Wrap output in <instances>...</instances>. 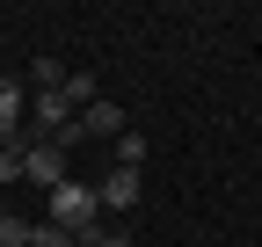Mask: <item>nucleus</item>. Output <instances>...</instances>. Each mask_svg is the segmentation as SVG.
Wrapping results in <instances>:
<instances>
[{"label": "nucleus", "instance_id": "f257e3e1", "mask_svg": "<svg viewBox=\"0 0 262 247\" xmlns=\"http://www.w3.org/2000/svg\"><path fill=\"white\" fill-rule=\"evenodd\" d=\"M44 218L66 226L80 247H88V240H102V204H95V189H88V182H73V175H66L58 189H44Z\"/></svg>", "mask_w": 262, "mask_h": 247}, {"label": "nucleus", "instance_id": "f03ea898", "mask_svg": "<svg viewBox=\"0 0 262 247\" xmlns=\"http://www.w3.org/2000/svg\"><path fill=\"white\" fill-rule=\"evenodd\" d=\"M22 182H37V189H58V182H66V145L29 138V145H22Z\"/></svg>", "mask_w": 262, "mask_h": 247}, {"label": "nucleus", "instance_id": "7ed1b4c3", "mask_svg": "<svg viewBox=\"0 0 262 247\" xmlns=\"http://www.w3.org/2000/svg\"><path fill=\"white\" fill-rule=\"evenodd\" d=\"M139 175H131V167H110L102 182H95V204H102V211H139Z\"/></svg>", "mask_w": 262, "mask_h": 247}, {"label": "nucleus", "instance_id": "20e7f679", "mask_svg": "<svg viewBox=\"0 0 262 247\" xmlns=\"http://www.w3.org/2000/svg\"><path fill=\"white\" fill-rule=\"evenodd\" d=\"M131 124H124V109L110 102V95H95L88 109H80V138H124Z\"/></svg>", "mask_w": 262, "mask_h": 247}, {"label": "nucleus", "instance_id": "39448f33", "mask_svg": "<svg viewBox=\"0 0 262 247\" xmlns=\"http://www.w3.org/2000/svg\"><path fill=\"white\" fill-rule=\"evenodd\" d=\"M29 116H37V124H44V131L58 138V131H66V124H73L80 109H73V102H66V87H51V95H29Z\"/></svg>", "mask_w": 262, "mask_h": 247}, {"label": "nucleus", "instance_id": "423d86ee", "mask_svg": "<svg viewBox=\"0 0 262 247\" xmlns=\"http://www.w3.org/2000/svg\"><path fill=\"white\" fill-rule=\"evenodd\" d=\"M22 109H29V95L15 80H0V138H15V124H22Z\"/></svg>", "mask_w": 262, "mask_h": 247}, {"label": "nucleus", "instance_id": "0eeeda50", "mask_svg": "<svg viewBox=\"0 0 262 247\" xmlns=\"http://www.w3.org/2000/svg\"><path fill=\"white\" fill-rule=\"evenodd\" d=\"M29 87H37V95H51V87H66V66H58V58H37V66H29Z\"/></svg>", "mask_w": 262, "mask_h": 247}, {"label": "nucleus", "instance_id": "6e6552de", "mask_svg": "<svg viewBox=\"0 0 262 247\" xmlns=\"http://www.w3.org/2000/svg\"><path fill=\"white\" fill-rule=\"evenodd\" d=\"M117 167H131V175L146 167V138H139V131H124V138H117Z\"/></svg>", "mask_w": 262, "mask_h": 247}, {"label": "nucleus", "instance_id": "1a4fd4ad", "mask_svg": "<svg viewBox=\"0 0 262 247\" xmlns=\"http://www.w3.org/2000/svg\"><path fill=\"white\" fill-rule=\"evenodd\" d=\"M0 247H29V218L22 211H0Z\"/></svg>", "mask_w": 262, "mask_h": 247}, {"label": "nucleus", "instance_id": "9d476101", "mask_svg": "<svg viewBox=\"0 0 262 247\" xmlns=\"http://www.w3.org/2000/svg\"><path fill=\"white\" fill-rule=\"evenodd\" d=\"M29 247H80V240L66 233V226H51V218H44V226H29Z\"/></svg>", "mask_w": 262, "mask_h": 247}, {"label": "nucleus", "instance_id": "9b49d317", "mask_svg": "<svg viewBox=\"0 0 262 247\" xmlns=\"http://www.w3.org/2000/svg\"><path fill=\"white\" fill-rule=\"evenodd\" d=\"M95 95H102V87H95V80H88V73H66V102H73V109H88V102H95Z\"/></svg>", "mask_w": 262, "mask_h": 247}, {"label": "nucleus", "instance_id": "f8f14e48", "mask_svg": "<svg viewBox=\"0 0 262 247\" xmlns=\"http://www.w3.org/2000/svg\"><path fill=\"white\" fill-rule=\"evenodd\" d=\"M0 182H22V145H15V138L0 145Z\"/></svg>", "mask_w": 262, "mask_h": 247}, {"label": "nucleus", "instance_id": "ddd939ff", "mask_svg": "<svg viewBox=\"0 0 262 247\" xmlns=\"http://www.w3.org/2000/svg\"><path fill=\"white\" fill-rule=\"evenodd\" d=\"M88 247H131V233H102V240H88Z\"/></svg>", "mask_w": 262, "mask_h": 247}, {"label": "nucleus", "instance_id": "4468645a", "mask_svg": "<svg viewBox=\"0 0 262 247\" xmlns=\"http://www.w3.org/2000/svg\"><path fill=\"white\" fill-rule=\"evenodd\" d=\"M0 145H8V138H0Z\"/></svg>", "mask_w": 262, "mask_h": 247}]
</instances>
